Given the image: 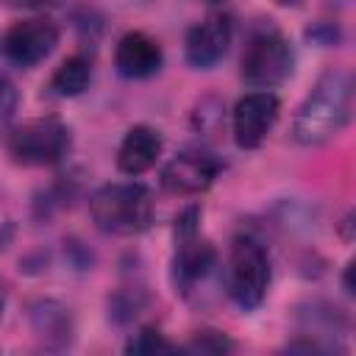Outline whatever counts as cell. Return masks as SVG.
Masks as SVG:
<instances>
[{
  "instance_id": "4",
  "label": "cell",
  "mask_w": 356,
  "mask_h": 356,
  "mask_svg": "<svg viewBox=\"0 0 356 356\" xmlns=\"http://www.w3.org/2000/svg\"><path fill=\"white\" fill-rule=\"evenodd\" d=\"M292 61L295 58L286 36L273 25H261L248 36L242 50V78L250 86L270 89L292 72Z\"/></svg>"
},
{
  "instance_id": "6",
  "label": "cell",
  "mask_w": 356,
  "mask_h": 356,
  "mask_svg": "<svg viewBox=\"0 0 356 356\" xmlns=\"http://www.w3.org/2000/svg\"><path fill=\"white\" fill-rule=\"evenodd\" d=\"M58 42V31L50 19H22L14 22L3 36H0V53L8 64L14 67H33L42 58L53 53Z\"/></svg>"
},
{
  "instance_id": "8",
  "label": "cell",
  "mask_w": 356,
  "mask_h": 356,
  "mask_svg": "<svg viewBox=\"0 0 356 356\" xmlns=\"http://www.w3.org/2000/svg\"><path fill=\"white\" fill-rule=\"evenodd\" d=\"M217 172H220V164L214 156H209L206 150L189 147L175 153L167 161V167L161 170V186L172 195H197L211 186Z\"/></svg>"
},
{
  "instance_id": "18",
  "label": "cell",
  "mask_w": 356,
  "mask_h": 356,
  "mask_svg": "<svg viewBox=\"0 0 356 356\" xmlns=\"http://www.w3.org/2000/svg\"><path fill=\"white\" fill-rule=\"evenodd\" d=\"M11 6L17 8H36V11H44V8H56L61 0H8Z\"/></svg>"
},
{
  "instance_id": "14",
  "label": "cell",
  "mask_w": 356,
  "mask_h": 356,
  "mask_svg": "<svg viewBox=\"0 0 356 356\" xmlns=\"http://www.w3.org/2000/svg\"><path fill=\"white\" fill-rule=\"evenodd\" d=\"M31 320H33V328L42 339H50V337H58L61 342L70 339V314L58 303L44 300V303L33 306Z\"/></svg>"
},
{
  "instance_id": "9",
  "label": "cell",
  "mask_w": 356,
  "mask_h": 356,
  "mask_svg": "<svg viewBox=\"0 0 356 356\" xmlns=\"http://www.w3.org/2000/svg\"><path fill=\"white\" fill-rule=\"evenodd\" d=\"M278 120V97L273 92H250L234 108V139L239 147L250 150L264 142Z\"/></svg>"
},
{
  "instance_id": "5",
  "label": "cell",
  "mask_w": 356,
  "mask_h": 356,
  "mask_svg": "<svg viewBox=\"0 0 356 356\" xmlns=\"http://www.w3.org/2000/svg\"><path fill=\"white\" fill-rule=\"evenodd\" d=\"M8 156L22 167H47L67 156L70 128L56 117H39L8 134Z\"/></svg>"
},
{
  "instance_id": "10",
  "label": "cell",
  "mask_w": 356,
  "mask_h": 356,
  "mask_svg": "<svg viewBox=\"0 0 356 356\" xmlns=\"http://www.w3.org/2000/svg\"><path fill=\"white\" fill-rule=\"evenodd\" d=\"M231 44V17L228 14H209L186 33V61L197 70L214 67Z\"/></svg>"
},
{
  "instance_id": "16",
  "label": "cell",
  "mask_w": 356,
  "mask_h": 356,
  "mask_svg": "<svg viewBox=\"0 0 356 356\" xmlns=\"http://www.w3.org/2000/svg\"><path fill=\"white\" fill-rule=\"evenodd\" d=\"M17 103H19L17 86H14V81L0 70V131L11 122V117H14V111H17Z\"/></svg>"
},
{
  "instance_id": "20",
  "label": "cell",
  "mask_w": 356,
  "mask_h": 356,
  "mask_svg": "<svg viewBox=\"0 0 356 356\" xmlns=\"http://www.w3.org/2000/svg\"><path fill=\"white\" fill-rule=\"evenodd\" d=\"M203 3H220V0H203Z\"/></svg>"
},
{
  "instance_id": "15",
  "label": "cell",
  "mask_w": 356,
  "mask_h": 356,
  "mask_svg": "<svg viewBox=\"0 0 356 356\" xmlns=\"http://www.w3.org/2000/svg\"><path fill=\"white\" fill-rule=\"evenodd\" d=\"M128 353H161V350H178L170 339H164L161 331L156 328H142L139 334H134L125 345Z\"/></svg>"
},
{
  "instance_id": "12",
  "label": "cell",
  "mask_w": 356,
  "mask_h": 356,
  "mask_svg": "<svg viewBox=\"0 0 356 356\" xmlns=\"http://www.w3.org/2000/svg\"><path fill=\"white\" fill-rule=\"evenodd\" d=\"M159 156H161L159 131H153L150 125H134L117 150V167L125 175H142L156 164Z\"/></svg>"
},
{
  "instance_id": "3",
  "label": "cell",
  "mask_w": 356,
  "mask_h": 356,
  "mask_svg": "<svg viewBox=\"0 0 356 356\" xmlns=\"http://www.w3.org/2000/svg\"><path fill=\"white\" fill-rule=\"evenodd\" d=\"M225 286L231 300L250 312L259 309L270 286V256L253 236H236L225 264Z\"/></svg>"
},
{
  "instance_id": "2",
  "label": "cell",
  "mask_w": 356,
  "mask_h": 356,
  "mask_svg": "<svg viewBox=\"0 0 356 356\" xmlns=\"http://www.w3.org/2000/svg\"><path fill=\"white\" fill-rule=\"evenodd\" d=\"M89 211L100 231L134 236L153 222V195L142 184H108L92 195Z\"/></svg>"
},
{
  "instance_id": "11",
  "label": "cell",
  "mask_w": 356,
  "mask_h": 356,
  "mask_svg": "<svg viewBox=\"0 0 356 356\" xmlns=\"http://www.w3.org/2000/svg\"><path fill=\"white\" fill-rule=\"evenodd\" d=\"M161 47L153 36L142 33V31H131L117 42L114 50V67L122 78H150L159 72L161 67Z\"/></svg>"
},
{
  "instance_id": "1",
  "label": "cell",
  "mask_w": 356,
  "mask_h": 356,
  "mask_svg": "<svg viewBox=\"0 0 356 356\" xmlns=\"http://www.w3.org/2000/svg\"><path fill=\"white\" fill-rule=\"evenodd\" d=\"M350 106H353L350 72L345 70L323 72L295 114V125H292L295 142L306 147L328 142L350 120Z\"/></svg>"
},
{
  "instance_id": "19",
  "label": "cell",
  "mask_w": 356,
  "mask_h": 356,
  "mask_svg": "<svg viewBox=\"0 0 356 356\" xmlns=\"http://www.w3.org/2000/svg\"><path fill=\"white\" fill-rule=\"evenodd\" d=\"M0 309H3V289H0Z\"/></svg>"
},
{
  "instance_id": "13",
  "label": "cell",
  "mask_w": 356,
  "mask_h": 356,
  "mask_svg": "<svg viewBox=\"0 0 356 356\" xmlns=\"http://www.w3.org/2000/svg\"><path fill=\"white\" fill-rule=\"evenodd\" d=\"M92 81V61L86 56H70L50 78V89L58 97H75L81 95Z\"/></svg>"
},
{
  "instance_id": "17",
  "label": "cell",
  "mask_w": 356,
  "mask_h": 356,
  "mask_svg": "<svg viewBox=\"0 0 356 356\" xmlns=\"http://www.w3.org/2000/svg\"><path fill=\"white\" fill-rule=\"evenodd\" d=\"M234 345L220 334V331H203L200 337H195L186 350H200V353H222V350H231Z\"/></svg>"
},
{
  "instance_id": "7",
  "label": "cell",
  "mask_w": 356,
  "mask_h": 356,
  "mask_svg": "<svg viewBox=\"0 0 356 356\" xmlns=\"http://www.w3.org/2000/svg\"><path fill=\"white\" fill-rule=\"evenodd\" d=\"M197 211L189 209L181 220H178V250L172 259V273H175V284L189 292L200 278H206V273L214 264V248L203 239H197V225H195Z\"/></svg>"
}]
</instances>
